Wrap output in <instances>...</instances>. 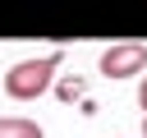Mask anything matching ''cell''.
Wrapping results in <instances>:
<instances>
[{"instance_id":"1","label":"cell","mask_w":147,"mask_h":138,"mask_svg":"<svg viewBox=\"0 0 147 138\" xmlns=\"http://www.w3.org/2000/svg\"><path fill=\"white\" fill-rule=\"evenodd\" d=\"M60 60H64V55L51 51V55H32V60L9 64L5 78H0L5 97H9V101H37V97H46V92L55 87V69H60Z\"/></svg>"},{"instance_id":"2","label":"cell","mask_w":147,"mask_h":138,"mask_svg":"<svg viewBox=\"0 0 147 138\" xmlns=\"http://www.w3.org/2000/svg\"><path fill=\"white\" fill-rule=\"evenodd\" d=\"M147 78V46L142 41H119L101 51V78Z\"/></svg>"},{"instance_id":"3","label":"cell","mask_w":147,"mask_h":138,"mask_svg":"<svg viewBox=\"0 0 147 138\" xmlns=\"http://www.w3.org/2000/svg\"><path fill=\"white\" fill-rule=\"evenodd\" d=\"M0 138H46V129L28 115H0Z\"/></svg>"},{"instance_id":"4","label":"cell","mask_w":147,"mask_h":138,"mask_svg":"<svg viewBox=\"0 0 147 138\" xmlns=\"http://www.w3.org/2000/svg\"><path fill=\"white\" fill-rule=\"evenodd\" d=\"M138 106H142V120H147V78L138 83Z\"/></svg>"},{"instance_id":"5","label":"cell","mask_w":147,"mask_h":138,"mask_svg":"<svg viewBox=\"0 0 147 138\" xmlns=\"http://www.w3.org/2000/svg\"><path fill=\"white\" fill-rule=\"evenodd\" d=\"M142 138H147V120H142Z\"/></svg>"}]
</instances>
